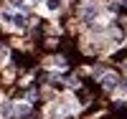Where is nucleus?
<instances>
[{
    "mask_svg": "<svg viewBox=\"0 0 127 119\" xmlns=\"http://www.w3.org/2000/svg\"><path fill=\"white\" fill-rule=\"evenodd\" d=\"M46 5H48V10H59L61 8V0H48Z\"/></svg>",
    "mask_w": 127,
    "mask_h": 119,
    "instance_id": "f257e3e1",
    "label": "nucleus"
}]
</instances>
